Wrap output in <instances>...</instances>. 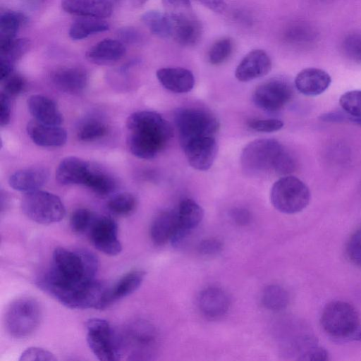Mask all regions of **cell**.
<instances>
[{
  "label": "cell",
  "instance_id": "484cf974",
  "mask_svg": "<svg viewBox=\"0 0 361 361\" xmlns=\"http://www.w3.org/2000/svg\"><path fill=\"white\" fill-rule=\"evenodd\" d=\"M145 276V272L141 270H133L123 276L112 288H108L104 302L105 308L136 291Z\"/></svg>",
  "mask_w": 361,
  "mask_h": 361
},
{
  "label": "cell",
  "instance_id": "816d5d0a",
  "mask_svg": "<svg viewBox=\"0 0 361 361\" xmlns=\"http://www.w3.org/2000/svg\"><path fill=\"white\" fill-rule=\"evenodd\" d=\"M320 119L326 122H340L345 119L348 120V115L345 116L341 113L330 112L321 115Z\"/></svg>",
  "mask_w": 361,
  "mask_h": 361
},
{
  "label": "cell",
  "instance_id": "4dcf8cb0",
  "mask_svg": "<svg viewBox=\"0 0 361 361\" xmlns=\"http://www.w3.org/2000/svg\"><path fill=\"white\" fill-rule=\"evenodd\" d=\"M84 185L100 196L111 193L116 188L114 180L108 174L91 168Z\"/></svg>",
  "mask_w": 361,
  "mask_h": 361
},
{
  "label": "cell",
  "instance_id": "9f6ffc18",
  "mask_svg": "<svg viewBox=\"0 0 361 361\" xmlns=\"http://www.w3.org/2000/svg\"><path fill=\"white\" fill-rule=\"evenodd\" d=\"M348 120L358 126H361V117H353L348 115Z\"/></svg>",
  "mask_w": 361,
  "mask_h": 361
},
{
  "label": "cell",
  "instance_id": "e575fe53",
  "mask_svg": "<svg viewBox=\"0 0 361 361\" xmlns=\"http://www.w3.org/2000/svg\"><path fill=\"white\" fill-rule=\"evenodd\" d=\"M135 197L130 193L121 192L112 197L108 202L107 207L114 214L119 216L130 214L136 207Z\"/></svg>",
  "mask_w": 361,
  "mask_h": 361
},
{
  "label": "cell",
  "instance_id": "277c9868",
  "mask_svg": "<svg viewBox=\"0 0 361 361\" xmlns=\"http://www.w3.org/2000/svg\"><path fill=\"white\" fill-rule=\"evenodd\" d=\"M116 337L121 359L126 355L130 360H145L154 355L157 333L154 326L145 321L130 324Z\"/></svg>",
  "mask_w": 361,
  "mask_h": 361
},
{
  "label": "cell",
  "instance_id": "f546056e",
  "mask_svg": "<svg viewBox=\"0 0 361 361\" xmlns=\"http://www.w3.org/2000/svg\"><path fill=\"white\" fill-rule=\"evenodd\" d=\"M27 23V17L22 13L5 11L0 17V42L15 38L20 27Z\"/></svg>",
  "mask_w": 361,
  "mask_h": 361
},
{
  "label": "cell",
  "instance_id": "7bdbcfd3",
  "mask_svg": "<svg viewBox=\"0 0 361 361\" xmlns=\"http://www.w3.org/2000/svg\"><path fill=\"white\" fill-rule=\"evenodd\" d=\"M347 253L355 264L361 267V229L355 232L349 239Z\"/></svg>",
  "mask_w": 361,
  "mask_h": 361
},
{
  "label": "cell",
  "instance_id": "681fc988",
  "mask_svg": "<svg viewBox=\"0 0 361 361\" xmlns=\"http://www.w3.org/2000/svg\"><path fill=\"white\" fill-rule=\"evenodd\" d=\"M168 11H186L191 8L190 0H162Z\"/></svg>",
  "mask_w": 361,
  "mask_h": 361
},
{
  "label": "cell",
  "instance_id": "f35d334b",
  "mask_svg": "<svg viewBox=\"0 0 361 361\" xmlns=\"http://www.w3.org/2000/svg\"><path fill=\"white\" fill-rule=\"evenodd\" d=\"M96 216L90 210L85 208L75 209L71 214L70 225L73 231L82 233L89 231Z\"/></svg>",
  "mask_w": 361,
  "mask_h": 361
},
{
  "label": "cell",
  "instance_id": "30bf717a",
  "mask_svg": "<svg viewBox=\"0 0 361 361\" xmlns=\"http://www.w3.org/2000/svg\"><path fill=\"white\" fill-rule=\"evenodd\" d=\"M85 325L87 345L98 360H121L116 334H114L107 321L99 318H91L86 322Z\"/></svg>",
  "mask_w": 361,
  "mask_h": 361
},
{
  "label": "cell",
  "instance_id": "6f0895ef",
  "mask_svg": "<svg viewBox=\"0 0 361 361\" xmlns=\"http://www.w3.org/2000/svg\"><path fill=\"white\" fill-rule=\"evenodd\" d=\"M133 4L136 6H142L144 4L147 0H133Z\"/></svg>",
  "mask_w": 361,
  "mask_h": 361
},
{
  "label": "cell",
  "instance_id": "d6a6232c",
  "mask_svg": "<svg viewBox=\"0 0 361 361\" xmlns=\"http://www.w3.org/2000/svg\"><path fill=\"white\" fill-rule=\"evenodd\" d=\"M289 296L287 291L278 285H270L266 287L262 295V302L268 310L280 311L286 307Z\"/></svg>",
  "mask_w": 361,
  "mask_h": 361
},
{
  "label": "cell",
  "instance_id": "836d02e7",
  "mask_svg": "<svg viewBox=\"0 0 361 361\" xmlns=\"http://www.w3.org/2000/svg\"><path fill=\"white\" fill-rule=\"evenodd\" d=\"M30 42L25 38L0 42L1 60L12 64L20 59L29 49Z\"/></svg>",
  "mask_w": 361,
  "mask_h": 361
},
{
  "label": "cell",
  "instance_id": "ab89813d",
  "mask_svg": "<svg viewBox=\"0 0 361 361\" xmlns=\"http://www.w3.org/2000/svg\"><path fill=\"white\" fill-rule=\"evenodd\" d=\"M339 104L350 116L361 117V90H350L343 93Z\"/></svg>",
  "mask_w": 361,
  "mask_h": 361
},
{
  "label": "cell",
  "instance_id": "f5cc1de1",
  "mask_svg": "<svg viewBox=\"0 0 361 361\" xmlns=\"http://www.w3.org/2000/svg\"><path fill=\"white\" fill-rule=\"evenodd\" d=\"M202 4L209 9L219 12L221 11L224 6V0H199Z\"/></svg>",
  "mask_w": 361,
  "mask_h": 361
},
{
  "label": "cell",
  "instance_id": "f1b7e54d",
  "mask_svg": "<svg viewBox=\"0 0 361 361\" xmlns=\"http://www.w3.org/2000/svg\"><path fill=\"white\" fill-rule=\"evenodd\" d=\"M109 29V24L103 19L82 17L71 24L68 35L71 39L80 40Z\"/></svg>",
  "mask_w": 361,
  "mask_h": 361
},
{
  "label": "cell",
  "instance_id": "f6af8a7d",
  "mask_svg": "<svg viewBox=\"0 0 361 361\" xmlns=\"http://www.w3.org/2000/svg\"><path fill=\"white\" fill-rule=\"evenodd\" d=\"M328 352L322 347L310 345L301 350L298 359L322 361L328 360Z\"/></svg>",
  "mask_w": 361,
  "mask_h": 361
},
{
  "label": "cell",
  "instance_id": "7a4b0ae2",
  "mask_svg": "<svg viewBox=\"0 0 361 361\" xmlns=\"http://www.w3.org/2000/svg\"><path fill=\"white\" fill-rule=\"evenodd\" d=\"M128 145L131 153L143 159L154 158L173 137L171 124L159 114L140 111L126 121Z\"/></svg>",
  "mask_w": 361,
  "mask_h": 361
},
{
  "label": "cell",
  "instance_id": "ffe728a7",
  "mask_svg": "<svg viewBox=\"0 0 361 361\" xmlns=\"http://www.w3.org/2000/svg\"><path fill=\"white\" fill-rule=\"evenodd\" d=\"M91 168L88 162L80 158L67 157L59 163L56 179L63 185H84Z\"/></svg>",
  "mask_w": 361,
  "mask_h": 361
},
{
  "label": "cell",
  "instance_id": "7dc6e473",
  "mask_svg": "<svg viewBox=\"0 0 361 361\" xmlns=\"http://www.w3.org/2000/svg\"><path fill=\"white\" fill-rule=\"evenodd\" d=\"M118 37L121 42L138 44L142 40V34L135 28L126 27L118 30Z\"/></svg>",
  "mask_w": 361,
  "mask_h": 361
},
{
  "label": "cell",
  "instance_id": "44dd1931",
  "mask_svg": "<svg viewBox=\"0 0 361 361\" xmlns=\"http://www.w3.org/2000/svg\"><path fill=\"white\" fill-rule=\"evenodd\" d=\"M157 78L166 90L176 93H186L194 87L192 73L184 68H162L157 70Z\"/></svg>",
  "mask_w": 361,
  "mask_h": 361
},
{
  "label": "cell",
  "instance_id": "52a82bcc",
  "mask_svg": "<svg viewBox=\"0 0 361 361\" xmlns=\"http://www.w3.org/2000/svg\"><path fill=\"white\" fill-rule=\"evenodd\" d=\"M174 121L181 146L193 139L215 137L219 128L216 117L201 109H179L175 114Z\"/></svg>",
  "mask_w": 361,
  "mask_h": 361
},
{
  "label": "cell",
  "instance_id": "ba28073f",
  "mask_svg": "<svg viewBox=\"0 0 361 361\" xmlns=\"http://www.w3.org/2000/svg\"><path fill=\"white\" fill-rule=\"evenodd\" d=\"M20 207L28 219L44 225L61 221L66 214L64 205L57 195L39 190L25 192Z\"/></svg>",
  "mask_w": 361,
  "mask_h": 361
},
{
  "label": "cell",
  "instance_id": "b9f144b4",
  "mask_svg": "<svg viewBox=\"0 0 361 361\" xmlns=\"http://www.w3.org/2000/svg\"><path fill=\"white\" fill-rule=\"evenodd\" d=\"M56 358L51 352L38 347H30L25 350L20 361H55Z\"/></svg>",
  "mask_w": 361,
  "mask_h": 361
},
{
  "label": "cell",
  "instance_id": "7402d4cb",
  "mask_svg": "<svg viewBox=\"0 0 361 361\" xmlns=\"http://www.w3.org/2000/svg\"><path fill=\"white\" fill-rule=\"evenodd\" d=\"M27 107L35 120L54 126H60L63 116L56 104L51 99L41 94H34L27 100Z\"/></svg>",
  "mask_w": 361,
  "mask_h": 361
},
{
  "label": "cell",
  "instance_id": "74e56055",
  "mask_svg": "<svg viewBox=\"0 0 361 361\" xmlns=\"http://www.w3.org/2000/svg\"><path fill=\"white\" fill-rule=\"evenodd\" d=\"M106 126L101 121L90 120L83 123L78 129V137L82 141H92L104 137Z\"/></svg>",
  "mask_w": 361,
  "mask_h": 361
},
{
  "label": "cell",
  "instance_id": "8fae6325",
  "mask_svg": "<svg viewBox=\"0 0 361 361\" xmlns=\"http://www.w3.org/2000/svg\"><path fill=\"white\" fill-rule=\"evenodd\" d=\"M293 89L284 79L272 78L259 85L254 91L252 99L261 109L269 112L281 110L290 100Z\"/></svg>",
  "mask_w": 361,
  "mask_h": 361
},
{
  "label": "cell",
  "instance_id": "f907efd6",
  "mask_svg": "<svg viewBox=\"0 0 361 361\" xmlns=\"http://www.w3.org/2000/svg\"><path fill=\"white\" fill-rule=\"evenodd\" d=\"M231 216L237 224L240 226H245L250 221V214L245 209H233L231 212Z\"/></svg>",
  "mask_w": 361,
  "mask_h": 361
},
{
  "label": "cell",
  "instance_id": "7c38bea8",
  "mask_svg": "<svg viewBox=\"0 0 361 361\" xmlns=\"http://www.w3.org/2000/svg\"><path fill=\"white\" fill-rule=\"evenodd\" d=\"M170 37L184 47L195 45L200 39L202 27L200 20L190 11L166 12Z\"/></svg>",
  "mask_w": 361,
  "mask_h": 361
},
{
  "label": "cell",
  "instance_id": "e0dca14e",
  "mask_svg": "<svg viewBox=\"0 0 361 361\" xmlns=\"http://www.w3.org/2000/svg\"><path fill=\"white\" fill-rule=\"evenodd\" d=\"M331 78L325 71L317 68H307L300 71L295 78L297 90L307 96H317L327 90Z\"/></svg>",
  "mask_w": 361,
  "mask_h": 361
},
{
  "label": "cell",
  "instance_id": "3957f363",
  "mask_svg": "<svg viewBox=\"0 0 361 361\" xmlns=\"http://www.w3.org/2000/svg\"><path fill=\"white\" fill-rule=\"evenodd\" d=\"M241 166L244 172L253 177L271 172L287 176L293 172L296 164L293 157L274 139H258L250 142L242 151Z\"/></svg>",
  "mask_w": 361,
  "mask_h": 361
},
{
  "label": "cell",
  "instance_id": "5bb4252c",
  "mask_svg": "<svg viewBox=\"0 0 361 361\" xmlns=\"http://www.w3.org/2000/svg\"><path fill=\"white\" fill-rule=\"evenodd\" d=\"M181 147L189 164L198 171L210 169L218 151L217 142L214 136L193 139Z\"/></svg>",
  "mask_w": 361,
  "mask_h": 361
},
{
  "label": "cell",
  "instance_id": "cb8c5ba5",
  "mask_svg": "<svg viewBox=\"0 0 361 361\" xmlns=\"http://www.w3.org/2000/svg\"><path fill=\"white\" fill-rule=\"evenodd\" d=\"M49 178L48 171L43 167H31L16 171L10 176L9 185L16 190L28 192L39 190Z\"/></svg>",
  "mask_w": 361,
  "mask_h": 361
},
{
  "label": "cell",
  "instance_id": "db71d44e",
  "mask_svg": "<svg viewBox=\"0 0 361 361\" xmlns=\"http://www.w3.org/2000/svg\"><path fill=\"white\" fill-rule=\"evenodd\" d=\"M0 62L1 80L4 81L12 74L13 64L4 60Z\"/></svg>",
  "mask_w": 361,
  "mask_h": 361
},
{
  "label": "cell",
  "instance_id": "5b68a950",
  "mask_svg": "<svg viewBox=\"0 0 361 361\" xmlns=\"http://www.w3.org/2000/svg\"><path fill=\"white\" fill-rule=\"evenodd\" d=\"M42 317L38 301L30 297H22L12 301L6 307L4 326L12 337L25 338L37 329Z\"/></svg>",
  "mask_w": 361,
  "mask_h": 361
},
{
  "label": "cell",
  "instance_id": "d6986e66",
  "mask_svg": "<svg viewBox=\"0 0 361 361\" xmlns=\"http://www.w3.org/2000/svg\"><path fill=\"white\" fill-rule=\"evenodd\" d=\"M61 5L66 12L81 17L103 19L113 12L110 0H61Z\"/></svg>",
  "mask_w": 361,
  "mask_h": 361
},
{
  "label": "cell",
  "instance_id": "60d3db41",
  "mask_svg": "<svg viewBox=\"0 0 361 361\" xmlns=\"http://www.w3.org/2000/svg\"><path fill=\"white\" fill-rule=\"evenodd\" d=\"M248 126L257 132L271 133L281 130L283 126V123L276 118L255 119L248 122Z\"/></svg>",
  "mask_w": 361,
  "mask_h": 361
},
{
  "label": "cell",
  "instance_id": "4fadbf2b",
  "mask_svg": "<svg viewBox=\"0 0 361 361\" xmlns=\"http://www.w3.org/2000/svg\"><path fill=\"white\" fill-rule=\"evenodd\" d=\"M89 235L93 245L105 255L115 256L122 250L118 238V224L111 217L96 216L89 229Z\"/></svg>",
  "mask_w": 361,
  "mask_h": 361
},
{
  "label": "cell",
  "instance_id": "4316f807",
  "mask_svg": "<svg viewBox=\"0 0 361 361\" xmlns=\"http://www.w3.org/2000/svg\"><path fill=\"white\" fill-rule=\"evenodd\" d=\"M178 224L177 212L166 210L158 214L150 226L152 242L157 245H163L170 241Z\"/></svg>",
  "mask_w": 361,
  "mask_h": 361
},
{
  "label": "cell",
  "instance_id": "bcb514c9",
  "mask_svg": "<svg viewBox=\"0 0 361 361\" xmlns=\"http://www.w3.org/2000/svg\"><path fill=\"white\" fill-rule=\"evenodd\" d=\"M222 243L216 238H208L202 240L198 245V251L204 255H213L221 251Z\"/></svg>",
  "mask_w": 361,
  "mask_h": 361
},
{
  "label": "cell",
  "instance_id": "8992f818",
  "mask_svg": "<svg viewBox=\"0 0 361 361\" xmlns=\"http://www.w3.org/2000/svg\"><path fill=\"white\" fill-rule=\"evenodd\" d=\"M270 200L279 212L293 214L306 208L310 200V191L298 178L290 175L283 176L273 184Z\"/></svg>",
  "mask_w": 361,
  "mask_h": 361
},
{
  "label": "cell",
  "instance_id": "d4e9b609",
  "mask_svg": "<svg viewBox=\"0 0 361 361\" xmlns=\"http://www.w3.org/2000/svg\"><path fill=\"white\" fill-rule=\"evenodd\" d=\"M54 85L67 93H78L87 86V73L78 67H65L57 69L51 75Z\"/></svg>",
  "mask_w": 361,
  "mask_h": 361
},
{
  "label": "cell",
  "instance_id": "ac0fdd59",
  "mask_svg": "<svg viewBox=\"0 0 361 361\" xmlns=\"http://www.w3.org/2000/svg\"><path fill=\"white\" fill-rule=\"evenodd\" d=\"M230 300L221 288L209 287L203 290L198 297V307L204 316L210 319H218L228 310Z\"/></svg>",
  "mask_w": 361,
  "mask_h": 361
},
{
  "label": "cell",
  "instance_id": "c3c4849f",
  "mask_svg": "<svg viewBox=\"0 0 361 361\" xmlns=\"http://www.w3.org/2000/svg\"><path fill=\"white\" fill-rule=\"evenodd\" d=\"M11 104L9 97L4 93L1 94L0 97V123L4 126L10 122Z\"/></svg>",
  "mask_w": 361,
  "mask_h": 361
},
{
  "label": "cell",
  "instance_id": "83f0119b",
  "mask_svg": "<svg viewBox=\"0 0 361 361\" xmlns=\"http://www.w3.org/2000/svg\"><path fill=\"white\" fill-rule=\"evenodd\" d=\"M178 226L190 232L202 221L204 211L201 206L191 199L183 200L177 211Z\"/></svg>",
  "mask_w": 361,
  "mask_h": 361
},
{
  "label": "cell",
  "instance_id": "1f68e13d",
  "mask_svg": "<svg viewBox=\"0 0 361 361\" xmlns=\"http://www.w3.org/2000/svg\"><path fill=\"white\" fill-rule=\"evenodd\" d=\"M141 20L154 35L160 38L170 37V27L166 13L148 11L141 16Z\"/></svg>",
  "mask_w": 361,
  "mask_h": 361
},
{
  "label": "cell",
  "instance_id": "9a60e30c",
  "mask_svg": "<svg viewBox=\"0 0 361 361\" xmlns=\"http://www.w3.org/2000/svg\"><path fill=\"white\" fill-rule=\"evenodd\" d=\"M271 66V59L264 50L254 49L239 63L235 75L239 81H250L268 74Z\"/></svg>",
  "mask_w": 361,
  "mask_h": 361
},
{
  "label": "cell",
  "instance_id": "2e32d148",
  "mask_svg": "<svg viewBox=\"0 0 361 361\" xmlns=\"http://www.w3.org/2000/svg\"><path fill=\"white\" fill-rule=\"evenodd\" d=\"M27 133L32 142L41 147H60L67 140V133L63 128L36 120L27 123Z\"/></svg>",
  "mask_w": 361,
  "mask_h": 361
},
{
  "label": "cell",
  "instance_id": "d590c367",
  "mask_svg": "<svg viewBox=\"0 0 361 361\" xmlns=\"http://www.w3.org/2000/svg\"><path fill=\"white\" fill-rule=\"evenodd\" d=\"M233 44L228 37L216 41L208 53V59L212 65H219L225 62L232 54Z\"/></svg>",
  "mask_w": 361,
  "mask_h": 361
},
{
  "label": "cell",
  "instance_id": "11a10c76",
  "mask_svg": "<svg viewBox=\"0 0 361 361\" xmlns=\"http://www.w3.org/2000/svg\"><path fill=\"white\" fill-rule=\"evenodd\" d=\"M350 337L354 340L361 341V326H359Z\"/></svg>",
  "mask_w": 361,
  "mask_h": 361
},
{
  "label": "cell",
  "instance_id": "ee69618b",
  "mask_svg": "<svg viewBox=\"0 0 361 361\" xmlns=\"http://www.w3.org/2000/svg\"><path fill=\"white\" fill-rule=\"evenodd\" d=\"M4 85V92L9 97L16 96L24 89L25 82L23 78L18 74H11L7 78Z\"/></svg>",
  "mask_w": 361,
  "mask_h": 361
},
{
  "label": "cell",
  "instance_id": "9c48e42d",
  "mask_svg": "<svg viewBox=\"0 0 361 361\" xmlns=\"http://www.w3.org/2000/svg\"><path fill=\"white\" fill-rule=\"evenodd\" d=\"M359 314L355 308L343 301L327 304L321 316L324 330L334 337H350L359 326Z\"/></svg>",
  "mask_w": 361,
  "mask_h": 361
},
{
  "label": "cell",
  "instance_id": "8d00e7d4",
  "mask_svg": "<svg viewBox=\"0 0 361 361\" xmlns=\"http://www.w3.org/2000/svg\"><path fill=\"white\" fill-rule=\"evenodd\" d=\"M341 50L350 61L361 63V32H352L343 39Z\"/></svg>",
  "mask_w": 361,
  "mask_h": 361
},
{
  "label": "cell",
  "instance_id": "6da1fadb",
  "mask_svg": "<svg viewBox=\"0 0 361 361\" xmlns=\"http://www.w3.org/2000/svg\"><path fill=\"white\" fill-rule=\"evenodd\" d=\"M98 267V259L88 250L56 247L51 267L37 283L66 307L85 310L89 304L91 286Z\"/></svg>",
  "mask_w": 361,
  "mask_h": 361
},
{
  "label": "cell",
  "instance_id": "603a6c76",
  "mask_svg": "<svg viewBox=\"0 0 361 361\" xmlns=\"http://www.w3.org/2000/svg\"><path fill=\"white\" fill-rule=\"evenodd\" d=\"M125 53L126 47L120 40L104 39L87 51L86 58L94 64L108 65L120 60Z\"/></svg>",
  "mask_w": 361,
  "mask_h": 361
}]
</instances>
